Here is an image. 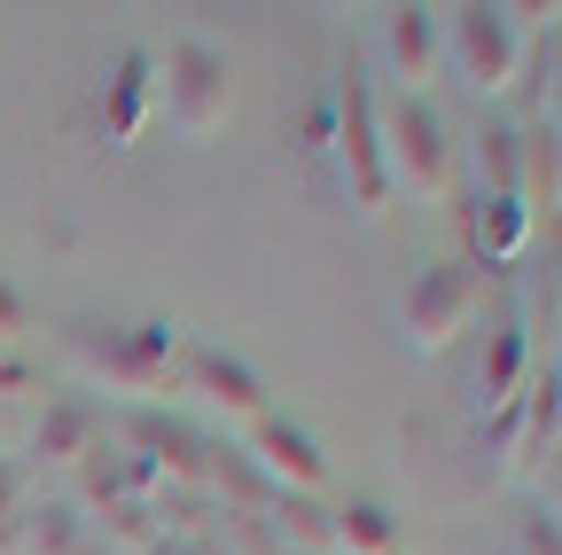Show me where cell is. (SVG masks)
<instances>
[{"label": "cell", "instance_id": "4fadbf2b", "mask_svg": "<svg viewBox=\"0 0 562 555\" xmlns=\"http://www.w3.org/2000/svg\"><path fill=\"white\" fill-rule=\"evenodd\" d=\"M273 524H281V540H297V555H313V547L328 540V517H321V501H305V493H281V501H273Z\"/></svg>", "mask_w": 562, "mask_h": 555}, {"label": "cell", "instance_id": "2e32d148", "mask_svg": "<svg viewBox=\"0 0 562 555\" xmlns=\"http://www.w3.org/2000/svg\"><path fill=\"white\" fill-rule=\"evenodd\" d=\"M16 524H24V469L0 462V540H9Z\"/></svg>", "mask_w": 562, "mask_h": 555}, {"label": "cell", "instance_id": "52a82bcc", "mask_svg": "<svg viewBox=\"0 0 562 555\" xmlns=\"http://www.w3.org/2000/svg\"><path fill=\"white\" fill-rule=\"evenodd\" d=\"M125 454H140L149 469H172V477H211V446L188 431V423H172V414H133L125 423Z\"/></svg>", "mask_w": 562, "mask_h": 555}, {"label": "cell", "instance_id": "30bf717a", "mask_svg": "<svg viewBox=\"0 0 562 555\" xmlns=\"http://www.w3.org/2000/svg\"><path fill=\"white\" fill-rule=\"evenodd\" d=\"M391 55H398V71L422 87V79L438 71V55H446L438 16H430V9H391Z\"/></svg>", "mask_w": 562, "mask_h": 555}, {"label": "cell", "instance_id": "3957f363", "mask_svg": "<svg viewBox=\"0 0 562 555\" xmlns=\"http://www.w3.org/2000/svg\"><path fill=\"white\" fill-rule=\"evenodd\" d=\"M336 142H344V173H351V188H360V203H368V212H383L391 165H383V133H375V95H368L360 71L336 87Z\"/></svg>", "mask_w": 562, "mask_h": 555}, {"label": "cell", "instance_id": "277c9868", "mask_svg": "<svg viewBox=\"0 0 562 555\" xmlns=\"http://www.w3.org/2000/svg\"><path fill=\"white\" fill-rule=\"evenodd\" d=\"M438 40L453 47V63L469 71V87H476V95L508 87V71H516V32H508V9H453V16L438 24Z\"/></svg>", "mask_w": 562, "mask_h": 555}, {"label": "cell", "instance_id": "8992f818", "mask_svg": "<svg viewBox=\"0 0 562 555\" xmlns=\"http://www.w3.org/2000/svg\"><path fill=\"white\" fill-rule=\"evenodd\" d=\"M250 462L281 485V493H321L328 485V469H321V446L297 431V423H281V414H258V431H250Z\"/></svg>", "mask_w": 562, "mask_h": 555}, {"label": "cell", "instance_id": "e0dca14e", "mask_svg": "<svg viewBox=\"0 0 562 555\" xmlns=\"http://www.w3.org/2000/svg\"><path fill=\"white\" fill-rule=\"evenodd\" d=\"M524 547H531V555H562V532H554V517H547V509L524 524Z\"/></svg>", "mask_w": 562, "mask_h": 555}, {"label": "cell", "instance_id": "d6986e66", "mask_svg": "<svg viewBox=\"0 0 562 555\" xmlns=\"http://www.w3.org/2000/svg\"><path fill=\"white\" fill-rule=\"evenodd\" d=\"M149 555H188V547H149Z\"/></svg>", "mask_w": 562, "mask_h": 555}, {"label": "cell", "instance_id": "6da1fadb", "mask_svg": "<svg viewBox=\"0 0 562 555\" xmlns=\"http://www.w3.org/2000/svg\"><path fill=\"white\" fill-rule=\"evenodd\" d=\"M227 55L203 47V40H180L165 55V118L188 133V142H211V133L227 125Z\"/></svg>", "mask_w": 562, "mask_h": 555}, {"label": "cell", "instance_id": "ac0fdd59", "mask_svg": "<svg viewBox=\"0 0 562 555\" xmlns=\"http://www.w3.org/2000/svg\"><path fill=\"white\" fill-rule=\"evenodd\" d=\"M0 336H24V298L0 290Z\"/></svg>", "mask_w": 562, "mask_h": 555}, {"label": "cell", "instance_id": "ffe728a7", "mask_svg": "<svg viewBox=\"0 0 562 555\" xmlns=\"http://www.w3.org/2000/svg\"><path fill=\"white\" fill-rule=\"evenodd\" d=\"M281 555H297V547H281Z\"/></svg>", "mask_w": 562, "mask_h": 555}, {"label": "cell", "instance_id": "5b68a950", "mask_svg": "<svg viewBox=\"0 0 562 555\" xmlns=\"http://www.w3.org/2000/svg\"><path fill=\"white\" fill-rule=\"evenodd\" d=\"M469 313H476V274H469V266L414 274V290H406V336L422 344V353L453 344V329H469Z\"/></svg>", "mask_w": 562, "mask_h": 555}, {"label": "cell", "instance_id": "8fae6325", "mask_svg": "<svg viewBox=\"0 0 562 555\" xmlns=\"http://www.w3.org/2000/svg\"><path fill=\"white\" fill-rule=\"evenodd\" d=\"M328 532H336L351 555H391V547H398V532H391V509H383V501H344Z\"/></svg>", "mask_w": 562, "mask_h": 555}, {"label": "cell", "instance_id": "ba28073f", "mask_svg": "<svg viewBox=\"0 0 562 555\" xmlns=\"http://www.w3.org/2000/svg\"><path fill=\"white\" fill-rule=\"evenodd\" d=\"M94 431H102V423H94L87 399H47L40 423H32V454H40V462H87Z\"/></svg>", "mask_w": 562, "mask_h": 555}, {"label": "cell", "instance_id": "5bb4252c", "mask_svg": "<svg viewBox=\"0 0 562 555\" xmlns=\"http://www.w3.org/2000/svg\"><path fill=\"white\" fill-rule=\"evenodd\" d=\"M516 368H524V336L508 329L501 344H492V368H484V399H508V391H516Z\"/></svg>", "mask_w": 562, "mask_h": 555}, {"label": "cell", "instance_id": "9c48e42d", "mask_svg": "<svg viewBox=\"0 0 562 555\" xmlns=\"http://www.w3.org/2000/svg\"><path fill=\"white\" fill-rule=\"evenodd\" d=\"M188 376L203 384V399H220L227 414H266V384H258L243 360L211 353V344H195V353H188Z\"/></svg>", "mask_w": 562, "mask_h": 555}, {"label": "cell", "instance_id": "9a60e30c", "mask_svg": "<svg viewBox=\"0 0 562 555\" xmlns=\"http://www.w3.org/2000/svg\"><path fill=\"white\" fill-rule=\"evenodd\" d=\"M484 235H492V251H508L524 235V196H492L484 203Z\"/></svg>", "mask_w": 562, "mask_h": 555}, {"label": "cell", "instance_id": "7a4b0ae2", "mask_svg": "<svg viewBox=\"0 0 562 555\" xmlns=\"http://www.w3.org/2000/svg\"><path fill=\"white\" fill-rule=\"evenodd\" d=\"M375 133H383V165H398V180H414V196H438L446 188L453 149H446V125H438V110L422 95L375 110Z\"/></svg>", "mask_w": 562, "mask_h": 555}, {"label": "cell", "instance_id": "7c38bea8", "mask_svg": "<svg viewBox=\"0 0 562 555\" xmlns=\"http://www.w3.org/2000/svg\"><path fill=\"white\" fill-rule=\"evenodd\" d=\"M140 102H149V55H125V71L110 79V142L140 133Z\"/></svg>", "mask_w": 562, "mask_h": 555}]
</instances>
